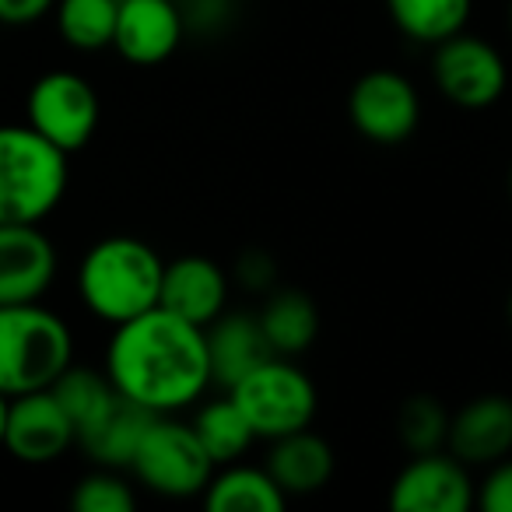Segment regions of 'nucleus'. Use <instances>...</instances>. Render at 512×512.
Wrapping results in <instances>:
<instances>
[{
  "label": "nucleus",
  "instance_id": "f257e3e1",
  "mask_svg": "<svg viewBox=\"0 0 512 512\" xmlns=\"http://www.w3.org/2000/svg\"><path fill=\"white\" fill-rule=\"evenodd\" d=\"M106 376L134 404L169 414L211 386L204 327L155 306L116 323L106 348Z\"/></svg>",
  "mask_w": 512,
  "mask_h": 512
},
{
  "label": "nucleus",
  "instance_id": "f03ea898",
  "mask_svg": "<svg viewBox=\"0 0 512 512\" xmlns=\"http://www.w3.org/2000/svg\"><path fill=\"white\" fill-rule=\"evenodd\" d=\"M165 260L137 235H109L78 267L81 302L106 323H127L158 306Z\"/></svg>",
  "mask_w": 512,
  "mask_h": 512
},
{
  "label": "nucleus",
  "instance_id": "7ed1b4c3",
  "mask_svg": "<svg viewBox=\"0 0 512 512\" xmlns=\"http://www.w3.org/2000/svg\"><path fill=\"white\" fill-rule=\"evenodd\" d=\"M67 193V155L29 123L0 127V225H39Z\"/></svg>",
  "mask_w": 512,
  "mask_h": 512
},
{
  "label": "nucleus",
  "instance_id": "20e7f679",
  "mask_svg": "<svg viewBox=\"0 0 512 512\" xmlns=\"http://www.w3.org/2000/svg\"><path fill=\"white\" fill-rule=\"evenodd\" d=\"M74 362L71 327L39 302L0 306V393L46 390Z\"/></svg>",
  "mask_w": 512,
  "mask_h": 512
},
{
  "label": "nucleus",
  "instance_id": "39448f33",
  "mask_svg": "<svg viewBox=\"0 0 512 512\" xmlns=\"http://www.w3.org/2000/svg\"><path fill=\"white\" fill-rule=\"evenodd\" d=\"M228 393L242 407L256 439L271 442L281 439V435L299 432V428H309L316 418V407H320L313 379L281 355L256 365Z\"/></svg>",
  "mask_w": 512,
  "mask_h": 512
},
{
  "label": "nucleus",
  "instance_id": "423d86ee",
  "mask_svg": "<svg viewBox=\"0 0 512 512\" xmlns=\"http://www.w3.org/2000/svg\"><path fill=\"white\" fill-rule=\"evenodd\" d=\"M130 470L148 491L165 498H193L204 495L207 481L218 467L207 456L204 442L197 439L193 425L172 421L169 414H158L137 446Z\"/></svg>",
  "mask_w": 512,
  "mask_h": 512
},
{
  "label": "nucleus",
  "instance_id": "0eeeda50",
  "mask_svg": "<svg viewBox=\"0 0 512 512\" xmlns=\"http://www.w3.org/2000/svg\"><path fill=\"white\" fill-rule=\"evenodd\" d=\"M99 95L74 71H50L29 88L25 123L64 155L81 151L99 130Z\"/></svg>",
  "mask_w": 512,
  "mask_h": 512
},
{
  "label": "nucleus",
  "instance_id": "6e6552de",
  "mask_svg": "<svg viewBox=\"0 0 512 512\" xmlns=\"http://www.w3.org/2000/svg\"><path fill=\"white\" fill-rule=\"evenodd\" d=\"M432 74L439 92L463 109H484L498 102L505 81H509L502 53L488 39L467 36V32H456V36L435 43Z\"/></svg>",
  "mask_w": 512,
  "mask_h": 512
},
{
  "label": "nucleus",
  "instance_id": "1a4fd4ad",
  "mask_svg": "<svg viewBox=\"0 0 512 512\" xmlns=\"http://www.w3.org/2000/svg\"><path fill=\"white\" fill-rule=\"evenodd\" d=\"M348 116L362 137L376 144H400L418 130V88L397 71H369L348 95Z\"/></svg>",
  "mask_w": 512,
  "mask_h": 512
},
{
  "label": "nucleus",
  "instance_id": "9d476101",
  "mask_svg": "<svg viewBox=\"0 0 512 512\" xmlns=\"http://www.w3.org/2000/svg\"><path fill=\"white\" fill-rule=\"evenodd\" d=\"M477 502L467 463L453 453H418L390 484V509L397 512H467Z\"/></svg>",
  "mask_w": 512,
  "mask_h": 512
},
{
  "label": "nucleus",
  "instance_id": "9b49d317",
  "mask_svg": "<svg viewBox=\"0 0 512 512\" xmlns=\"http://www.w3.org/2000/svg\"><path fill=\"white\" fill-rule=\"evenodd\" d=\"M78 442L74 421L60 407V400L46 390H32L8 400L4 421V449L22 463H53Z\"/></svg>",
  "mask_w": 512,
  "mask_h": 512
},
{
  "label": "nucleus",
  "instance_id": "f8f14e48",
  "mask_svg": "<svg viewBox=\"0 0 512 512\" xmlns=\"http://www.w3.org/2000/svg\"><path fill=\"white\" fill-rule=\"evenodd\" d=\"M57 278V249L39 225H0V306L39 302Z\"/></svg>",
  "mask_w": 512,
  "mask_h": 512
},
{
  "label": "nucleus",
  "instance_id": "ddd939ff",
  "mask_svg": "<svg viewBox=\"0 0 512 512\" xmlns=\"http://www.w3.org/2000/svg\"><path fill=\"white\" fill-rule=\"evenodd\" d=\"M186 32L179 0H120L113 50L137 67L162 64L176 53Z\"/></svg>",
  "mask_w": 512,
  "mask_h": 512
},
{
  "label": "nucleus",
  "instance_id": "4468645a",
  "mask_svg": "<svg viewBox=\"0 0 512 512\" xmlns=\"http://www.w3.org/2000/svg\"><path fill=\"white\" fill-rule=\"evenodd\" d=\"M446 446L467 467H491L512 453V400L484 393L449 418Z\"/></svg>",
  "mask_w": 512,
  "mask_h": 512
},
{
  "label": "nucleus",
  "instance_id": "2eb2a0df",
  "mask_svg": "<svg viewBox=\"0 0 512 512\" xmlns=\"http://www.w3.org/2000/svg\"><path fill=\"white\" fill-rule=\"evenodd\" d=\"M158 306L197 323V327H207L228 306V274L211 256H179L165 264Z\"/></svg>",
  "mask_w": 512,
  "mask_h": 512
},
{
  "label": "nucleus",
  "instance_id": "dca6fc26",
  "mask_svg": "<svg viewBox=\"0 0 512 512\" xmlns=\"http://www.w3.org/2000/svg\"><path fill=\"white\" fill-rule=\"evenodd\" d=\"M207 337V362H211V383L232 390L242 376L274 358L260 316L253 313H221L214 323L204 327Z\"/></svg>",
  "mask_w": 512,
  "mask_h": 512
},
{
  "label": "nucleus",
  "instance_id": "f3484780",
  "mask_svg": "<svg viewBox=\"0 0 512 512\" xmlns=\"http://www.w3.org/2000/svg\"><path fill=\"white\" fill-rule=\"evenodd\" d=\"M158 414L148 411V407L134 404L120 393L116 404L95 421L92 428L78 435V446L85 449L95 460V467H113V470H130V460H134L137 446H141L144 432L155 421Z\"/></svg>",
  "mask_w": 512,
  "mask_h": 512
},
{
  "label": "nucleus",
  "instance_id": "a211bd4d",
  "mask_svg": "<svg viewBox=\"0 0 512 512\" xmlns=\"http://www.w3.org/2000/svg\"><path fill=\"white\" fill-rule=\"evenodd\" d=\"M267 470L285 495H313L334 477V449L309 428L274 439Z\"/></svg>",
  "mask_w": 512,
  "mask_h": 512
},
{
  "label": "nucleus",
  "instance_id": "6ab92c4d",
  "mask_svg": "<svg viewBox=\"0 0 512 512\" xmlns=\"http://www.w3.org/2000/svg\"><path fill=\"white\" fill-rule=\"evenodd\" d=\"M285 502L288 495L267 467L225 463V470H214L204 488V505L211 512H278L285 509Z\"/></svg>",
  "mask_w": 512,
  "mask_h": 512
},
{
  "label": "nucleus",
  "instance_id": "aec40b11",
  "mask_svg": "<svg viewBox=\"0 0 512 512\" xmlns=\"http://www.w3.org/2000/svg\"><path fill=\"white\" fill-rule=\"evenodd\" d=\"M260 327H264L267 341H271L274 355L295 358L316 341L320 334V313L316 302L299 288H281L267 299L260 309Z\"/></svg>",
  "mask_w": 512,
  "mask_h": 512
},
{
  "label": "nucleus",
  "instance_id": "412c9836",
  "mask_svg": "<svg viewBox=\"0 0 512 512\" xmlns=\"http://www.w3.org/2000/svg\"><path fill=\"white\" fill-rule=\"evenodd\" d=\"M50 393L60 400V407L67 411V418L74 421V432L92 428L109 407L116 404L120 390L113 386V379L106 376V369H85V365H67L57 379L50 383Z\"/></svg>",
  "mask_w": 512,
  "mask_h": 512
},
{
  "label": "nucleus",
  "instance_id": "4be33fe9",
  "mask_svg": "<svg viewBox=\"0 0 512 512\" xmlns=\"http://www.w3.org/2000/svg\"><path fill=\"white\" fill-rule=\"evenodd\" d=\"M474 0H386V11L397 29L414 43H442L463 32Z\"/></svg>",
  "mask_w": 512,
  "mask_h": 512
},
{
  "label": "nucleus",
  "instance_id": "5701e85b",
  "mask_svg": "<svg viewBox=\"0 0 512 512\" xmlns=\"http://www.w3.org/2000/svg\"><path fill=\"white\" fill-rule=\"evenodd\" d=\"M193 432L204 442L214 467L235 463L249 449V442L256 439L246 414H242V407L232 400V393H228L225 400H211V404L200 407L197 418H193Z\"/></svg>",
  "mask_w": 512,
  "mask_h": 512
},
{
  "label": "nucleus",
  "instance_id": "b1692460",
  "mask_svg": "<svg viewBox=\"0 0 512 512\" xmlns=\"http://www.w3.org/2000/svg\"><path fill=\"white\" fill-rule=\"evenodd\" d=\"M120 0H57V29L74 50H106L116 36Z\"/></svg>",
  "mask_w": 512,
  "mask_h": 512
},
{
  "label": "nucleus",
  "instance_id": "393cba45",
  "mask_svg": "<svg viewBox=\"0 0 512 512\" xmlns=\"http://www.w3.org/2000/svg\"><path fill=\"white\" fill-rule=\"evenodd\" d=\"M449 414L435 397H411L397 411V435L414 456L435 453L446 442Z\"/></svg>",
  "mask_w": 512,
  "mask_h": 512
},
{
  "label": "nucleus",
  "instance_id": "a878e982",
  "mask_svg": "<svg viewBox=\"0 0 512 512\" xmlns=\"http://www.w3.org/2000/svg\"><path fill=\"white\" fill-rule=\"evenodd\" d=\"M71 505L78 512H130L137 498L113 467H99L74 484Z\"/></svg>",
  "mask_w": 512,
  "mask_h": 512
},
{
  "label": "nucleus",
  "instance_id": "bb28decb",
  "mask_svg": "<svg viewBox=\"0 0 512 512\" xmlns=\"http://www.w3.org/2000/svg\"><path fill=\"white\" fill-rule=\"evenodd\" d=\"M477 505L484 512H512V460L491 463V474L484 477L481 491H477Z\"/></svg>",
  "mask_w": 512,
  "mask_h": 512
},
{
  "label": "nucleus",
  "instance_id": "cd10ccee",
  "mask_svg": "<svg viewBox=\"0 0 512 512\" xmlns=\"http://www.w3.org/2000/svg\"><path fill=\"white\" fill-rule=\"evenodd\" d=\"M53 8H57V0H0V22L29 25V22H39V18Z\"/></svg>",
  "mask_w": 512,
  "mask_h": 512
},
{
  "label": "nucleus",
  "instance_id": "c85d7f7f",
  "mask_svg": "<svg viewBox=\"0 0 512 512\" xmlns=\"http://www.w3.org/2000/svg\"><path fill=\"white\" fill-rule=\"evenodd\" d=\"M239 278L246 281L249 288H264V285H271V278H274L271 260H267L264 253H246V256L239 260Z\"/></svg>",
  "mask_w": 512,
  "mask_h": 512
},
{
  "label": "nucleus",
  "instance_id": "c756f323",
  "mask_svg": "<svg viewBox=\"0 0 512 512\" xmlns=\"http://www.w3.org/2000/svg\"><path fill=\"white\" fill-rule=\"evenodd\" d=\"M8 400L11 397H4V393H0V446H4V421H8Z\"/></svg>",
  "mask_w": 512,
  "mask_h": 512
},
{
  "label": "nucleus",
  "instance_id": "7c9ffc66",
  "mask_svg": "<svg viewBox=\"0 0 512 512\" xmlns=\"http://www.w3.org/2000/svg\"><path fill=\"white\" fill-rule=\"evenodd\" d=\"M509 323H512V295H509Z\"/></svg>",
  "mask_w": 512,
  "mask_h": 512
},
{
  "label": "nucleus",
  "instance_id": "2f4dec72",
  "mask_svg": "<svg viewBox=\"0 0 512 512\" xmlns=\"http://www.w3.org/2000/svg\"><path fill=\"white\" fill-rule=\"evenodd\" d=\"M509 193H512V169H509Z\"/></svg>",
  "mask_w": 512,
  "mask_h": 512
},
{
  "label": "nucleus",
  "instance_id": "473e14b6",
  "mask_svg": "<svg viewBox=\"0 0 512 512\" xmlns=\"http://www.w3.org/2000/svg\"><path fill=\"white\" fill-rule=\"evenodd\" d=\"M509 25H512V4H509Z\"/></svg>",
  "mask_w": 512,
  "mask_h": 512
},
{
  "label": "nucleus",
  "instance_id": "72a5a7b5",
  "mask_svg": "<svg viewBox=\"0 0 512 512\" xmlns=\"http://www.w3.org/2000/svg\"><path fill=\"white\" fill-rule=\"evenodd\" d=\"M179 4H190V0H179Z\"/></svg>",
  "mask_w": 512,
  "mask_h": 512
}]
</instances>
